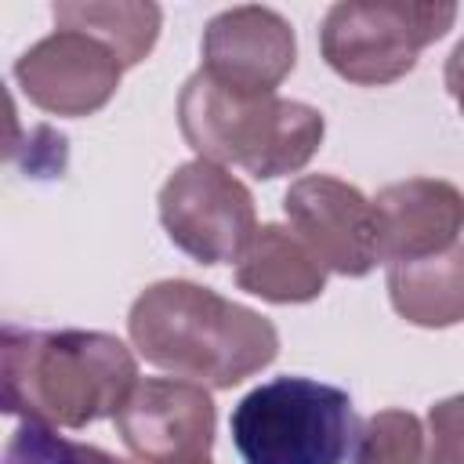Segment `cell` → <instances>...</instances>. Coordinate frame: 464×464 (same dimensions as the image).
<instances>
[{
	"label": "cell",
	"mask_w": 464,
	"mask_h": 464,
	"mask_svg": "<svg viewBox=\"0 0 464 464\" xmlns=\"http://www.w3.org/2000/svg\"><path fill=\"white\" fill-rule=\"evenodd\" d=\"M58 29H80L102 40L123 69L145 62L160 40L163 11L156 4H127V0H65L51 7Z\"/></svg>",
	"instance_id": "cell-14"
},
{
	"label": "cell",
	"mask_w": 464,
	"mask_h": 464,
	"mask_svg": "<svg viewBox=\"0 0 464 464\" xmlns=\"http://www.w3.org/2000/svg\"><path fill=\"white\" fill-rule=\"evenodd\" d=\"M373 221L381 261L431 257L464 232V192L446 178H406L373 196Z\"/></svg>",
	"instance_id": "cell-11"
},
{
	"label": "cell",
	"mask_w": 464,
	"mask_h": 464,
	"mask_svg": "<svg viewBox=\"0 0 464 464\" xmlns=\"http://www.w3.org/2000/svg\"><path fill=\"white\" fill-rule=\"evenodd\" d=\"M123 62L91 33L54 29L14 62L22 94L51 116H94L120 87Z\"/></svg>",
	"instance_id": "cell-8"
},
{
	"label": "cell",
	"mask_w": 464,
	"mask_h": 464,
	"mask_svg": "<svg viewBox=\"0 0 464 464\" xmlns=\"http://www.w3.org/2000/svg\"><path fill=\"white\" fill-rule=\"evenodd\" d=\"M283 214L326 272L362 279L381 261L373 199L334 174L297 178L283 196Z\"/></svg>",
	"instance_id": "cell-9"
},
{
	"label": "cell",
	"mask_w": 464,
	"mask_h": 464,
	"mask_svg": "<svg viewBox=\"0 0 464 464\" xmlns=\"http://www.w3.org/2000/svg\"><path fill=\"white\" fill-rule=\"evenodd\" d=\"M160 225L199 265L239 261L257 232L250 188L210 160H188L160 188Z\"/></svg>",
	"instance_id": "cell-6"
},
{
	"label": "cell",
	"mask_w": 464,
	"mask_h": 464,
	"mask_svg": "<svg viewBox=\"0 0 464 464\" xmlns=\"http://www.w3.org/2000/svg\"><path fill=\"white\" fill-rule=\"evenodd\" d=\"M178 127L199 160L243 167L257 181L297 174L326 134L315 105L279 94H239L199 69L178 94Z\"/></svg>",
	"instance_id": "cell-3"
},
{
	"label": "cell",
	"mask_w": 464,
	"mask_h": 464,
	"mask_svg": "<svg viewBox=\"0 0 464 464\" xmlns=\"http://www.w3.org/2000/svg\"><path fill=\"white\" fill-rule=\"evenodd\" d=\"M127 334L145 362L203 388H236L279 355L272 319L192 279L145 286L127 312Z\"/></svg>",
	"instance_id": "cell-1"
},
{
	"label": "cell",
	"mask_w": 464,
	"mask_h": 464,
	"mask_svg": "<svg viewBox=\"0 0 464 464\" xmlns=\"http://www.w3.org/2000/svg\"><path fill=\"white\" fill-rule=\"evenodd\" d=\"M4 410L47 428L80 431L116 417L138 384L134 352L102 330L4 326Z\"/></svg>",
	"instance_id": "cell-2"
},
{
	"label": "cell",
	"mask_w": 464,
	"mask_h": 464,
	"mask_svg": "<svg viewBox=\"0 0 464 464\" xmlns=\"http://www.w3.org/2000/svg\"><path fill=\"white\" fill-rule=\"evenodd\" d=\"M116 431L141 464H192L210 457L218 410L203 384L145 377L116 410Z\"/></svg>",
	"instance_id": "cell-7"
},
{
	"label": "cell",
	"mask_w": 464,
	"mask_h": 464,
	"mask_svg": "<svg viewBox=\"0 0 464 464\" xmlns=\"http://www.w3.org/2000/svg\"><path fill=\"white\" fill-rule=\"evenodd\" d=\"M236 286L268 304H308L326 290V265L286 225H257L236 261Z\"/></svg>",
	"instance_id": "cell-12"
},
{
	"label": "cell",
	"mask_w": 464,
	"mask_h": 464,
	"mask_svg": "<svg viewBox=\"0 0 464 464\" xmlns=\"http://www.w3.org/2000/svg\"><path fill=\"white\" fill-rule=\"evenodd\" d=\"M4 464H130V460H120L87 442H72V439L58 435V428L22 420L14 428V435L7 439Z\"/></svg>",
	"instance_id": "cell-16"
},
{
	"label": "cell",
	"mask_w": 464,
	"mask_h": 464,
	"mask_svg": "<svg viewBox=\"0 0 464 464\" xmlns=\"http://www.w3.org/2000/svg\"><path fill=\"white\" fill-rule=\"evenodd\" d=\"M228 428L243 464H355L362 435L344 388L290 373L246 392Z\"/></svg>",
	"instance_id": "cell-4"
},
{
	"label": "cell",
	"mask_w": 464,
	"mask_h": 464,
	"mask_svg": "<svg viewBox=\"0 0 464 464\" xmlns=\"http://www.w3.org/2000/svg\"><path fill=\"white\" fill-rule=\"evenodd\" d=\"M428 464H464V395L428 410Z\"/></svg>",
	"instance_id": "cell-17"
},
{
	"label": "cell",
	"mask_w": 464,
	"mask_h": 464,
	"mask_svg": "<svg viewBox=\"0 0 464 464\" xmlns=\"http://www.w3.org/2000/svg\"><path fill=\"white\" fill-rule=\"evenodd\" d=\"M457 22V4L442 0H341L319 25L326 65L359 87H384L413 72L424 47Z\"/></svg>",
	"instance_id": "cell-5"
},
{
	"label": "cell",
	"mask_w": 464,
	"mask_h": 464,
	"mask_svg": "<svg viewBox=\"0 0 464 464\" xmlns=\"http://www.w3.org/2000/svg\"><path fill=\"white\" fill-rule=\"evenodd\" d=\"M199 72L239 94H276L294 72L297 36L290 22L261 4L218 11L203 29Z\"/></svg>",
	"instance_id": "cell-10"
},
{
	"label": "cell",
	"mask_w": 464,
	"mask_h": 464,
	"mask_svg": "<svg viewBox=\"0 0 464 464\" xmlns=\"http://www.w3.org/2000/svg\"><path fill=\"white\" fill-rule=\"evenodd\" d=\"M442 83H446L450 98L457 102V109L464 112V40H457V47L450 51L446 69H442Z\"/></svg>",
	"instance_id": "cell-18"
},
{
	"label": "cell",
	"mask_w": 464,
	"mask_h": 464,
	"mask_svg": "<svg viewBox=\"0 0 464 464\" xmlns=\"http://www.w3.org/2000/svg\"><path fill=\"white\" fill-rule=\"evenodd\" d=\"M192 464H210V457H203V460H192Z\"/></svg>",
	"instance_id": "cell-19"
},
{
	"label": "cell",
	"mask_w": 464,
	"mask_h": 464,
	"mask_svg": "<svg viewBox=\"0 0 464 464\" xmlns=\"http://www.w3.org/2000/svg\"><path fill=\"white\" fill-rule=\"evenodd\" d=\"M355 464H428V431L410 410H377L362 424Z\"/></svg>",
	"instance_id": "cell-15"
},
{
	"label": "cell",
	"mask_w": 464,
	"mask_h": 464,
	"mask_svg": "<svg viewBox=\"0 0 464 464\" xmlns=\"http://www.w3.org/2000/svg\"><path fill=\"white\" fill-rule=\"evenodd\" d=\"M392 308L424 330H446L464 323V243L442 254L388 265Z\"/></svg>",
	"instance_id": "cell-13"
}]
</instances>
